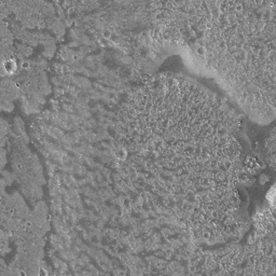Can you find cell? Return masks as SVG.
I'll return each instance as SVG.
<instances>
[{
  "mask_svg": "<svg viewBox=\"0 0 276 276\" xmlns=\"http://www.w3.org/2000/svg\"><path fill=\"white\" fill-rule=\"evenodd\" d=\"M267 201H269L270 203H271V205L273 206L274 205V187H272V188H271L270 192L267 193Z\"/></svg>",
  "mask_w": 276,
  "mask_h": 276,
  "instance_id": "7a4b0ae2",
  "label": "cell"
},
{
  "mask_svg": "<svg viewBox=\"0 0 276 276\" xmlns=\"http://www.w3.org/2000/svg\"><path fill=\"white\" fill-rule=\"evenodd\" d=\"M3 69L7 71L8 73H11L16 69V64L13 59H8L3 63Z\"/></svg>",
  "mask_w": 276,
  "mask_h": 276,
  "instance_id": "6da1fadb",
  "label": "cell"
}]
</instances>
